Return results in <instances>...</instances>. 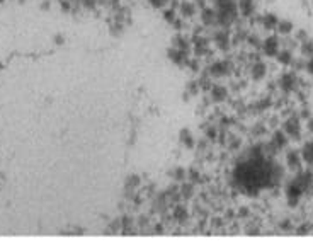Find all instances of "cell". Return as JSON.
I'll return each mask as SVG.
<instances>
[{
    "instance_id": "1",
    "label": "cell",
    "mask_w": 313,
    "mask_h": 247,
    "mask_svg": "<svg viewBox=\"0 0 313 247\" xmlns=\"http://www.w3.org/2000/svg\"><path fill=\"white\" fill-rule=\"evenodd\" d=\"M305 157L308 158V160H313V145H310L305 150Z\"/></svg>"
}]
</instances>
